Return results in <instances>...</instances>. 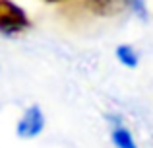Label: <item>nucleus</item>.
I'll list each match as a JSON object with an SVG mask.
<instances>
[{
    "instance_id": "obj_3",
    "label": "nucleus",
    "mask_w": 153,
    "mask_h": 148,
    "mask_svg": "<svg viewBox=\"0 0 153 148\" xmlns=\"http://www.w3.org/2000/svg\"><path fill=\"white\" fill-rule=\"evenodd\" d=\"M111 140L114 142L116 148H140L136 144L132 133L124 125H118V123H116V125L112 127V131H111Z\"/></svg>"
},
{
    "instance_id": "obj_2",
    "label": "nucleus",
    "mask_w": 153,
    "mask_h": 148,
    "mask_svg": "<svg viewBox=\"0 0 153 148\" xmlns=\"http://www.w3.org/2000/svg\"><path fill=\"white\" fill-rule=\"evenodd\" d=\"M43 129H45V113L39 105H31L19 117L18 125H16V134L23 140H31V138L39 137Z\"/></svg>"
},
{
    "instance_id": "obj_1",
    "label": "nucleus",
    "mask_w": 153,
    "mask_h": 148,
    "mask_svg": "<svg viewBox=\"0 0 153 148\" xmlns=\"http://www.w3.org/2000/svg\"><path fill=\"white\" fill-rule=\"evenodd\" d=\"M31 26L27 14L22 6L12 0H0V33L2 35H18Z\"/></svg>"
},
{
    "instance_id": "obj_4",
    "label": "nucleus",
    "mask_w": 153,
    "mask_h": 148,
    "mask_svg": "<svg viewBox=\"0 0 153 148\" xmlns=\"http://www.w3.org/2000/svg\"><path fill=\"white\" fill-rule=\"evenodd\" d=\"M116 59H118L120 65L128 66V68H136V66H138V61H140L138 53L134 51L132 45H120L118 49H116Z\"/></svg>"
},
{
    "instance_id": "obj_5",
    "label": "nucleus",
    "mask_w": 153,
    "mask_h": 148,
    "mask_svg": "<svg viewBox=\"0 0 153 148\" xmlns=\"http://www.w3.org/2000/svg\"><path fill=\"white\" fill-rule=\"evenodd\" d=\"M45 2H62V0H45Z\"/></svg>"
}]
</instances>
